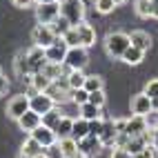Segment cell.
I'll use <instances>...</instances> for the list:
<instances>
[{"instance_id":"1","label":"cell","mask_w":158,"mask_h":158,"mask_svg":"<svg viewBox=\"0 0 158 158\" xmlns=\"http://www.w3.org/2000/svg\"><path fill=\"white\" fill-rule=\"evenodd\" d=\"M131 47L129 34H123V31H111L105 38V49L111 58H123V54Z\"/></svg>"},{"instance_id":"2","label":"cell","mask_w":158,"mask_h":158,"mask_svg":"<svg viewBox=\"0 0 158 158\" xmlns=\"http://www.w3.org/2000/svg\"><path fill=\"white\" fill-rule=\"evenodd\" d=\"M60 16L71 27L80 25L82 18H85V2H80V0H60Z\"/></svg>"},{"instance_id":"3","label":"cell","mask_w":158,"mask_h":158,"mask_svg":"<svg viewBox=\"0 0 158 158\" xmlns=\"http://www.w3.org/2000/svg\"><path fill=\"white\" fill-rule=\"evenodd\" d=\"M87 62H89V54H87L85 47H69L62 65H65L69 71H82L87 67Z\"/></svg>"},{"instance_id":"4","label":"cell","mask_w":158,"mask_h":158,"mask_svg":"<svg viewBox=\"0 0 158 158\" xmlns=\"http://www.w3.org/2000/svg\"><path fill=\"white\" fill-rule=\"evenodd\" d=\"M36 18L38 25H54L60 18V2H49V5H36Z\"/></svg>"},{"instance_id":"5","label":"cell","mask_w":158,"mask_h":158,"mask_svg":"<svg viewBox=\"0 0 158 158\" xmlns=\"http://www.w3.org/2000/svg\"><path fill=\"white\" fill-rule=\"evenodd\" d=\"M29 109L40 114V116H45L51 109H56V102H54L51 96H47V94H34V96H29Z\"/></svg>"},{"instance_id":"6","label":"cell","mask_w":158,"mask_h":158,"mask_svg":"<svg viewBox=\"0 0 158 158\" xmlns=\"http://www.w3.org/2000/svg\"><path fill=\"white\" fill-rule=\"evenodd\" d=\"M29 111V96H25V94H18V96H14L11 100H9L7 105V116L9 118H23V116Z\"/></svg>"},{"instance_id":"7","label":"cell","mask_w":158,"mask_h":158,"mask_svg":"<svg viewBox=\"0 0 158 158\" xmlns=\"http://www.w3.org/2000/svg\"><path fill=\"white\" fill-rule=\"evenodd\" d=\"M67 51H69L67 43H65L62 38H56V43H54V45H49V47L45 49V58H47V62H56V65H62V62H65Z\"/></svg>"},{"instance_id":"8","label":"cell","mask_w":158,"mask_h":158,"mask_svg":"<svg viewBox=\"0 0 158 158\" xmlns=\"http://www.w3.org/2000/svg\"><path fill=\"white\" fill-rule=\"evenodd\" d=\"M31 38H34V45L36 47H43V49H47L49 45H54L56 43V34L51 31V27H47V25H38L34 31H31Z\"/></svg>"},{"instance_id":"9","label":"cell","mask_w":158,"mask_h":158,"mask_svg":"<svg viewBox=\"0 0 158 158\" xmlns=\"http://www.w3.org/2000/svg\"><path fill=\"white\" fill-rule=\"evenodd\" d=\"M31 138H34L43 149H47V147H51V145H56L58 143V136H56V131L54 129H49V127H45V125H40V127L36 129V131H31L29 134Z\"/></svg>"},{"instance_id":"10","label":"cell","mask_w":158,"mask_h":158,"mask_svg":"<svg viewBox=\"0 0 158 158\" xmlns=\"http://www.w3.org/2000/svg\"><path fill=\"white\" fill-rule=\"evenodd\" d=\"M145 131H147V120H145V116H131V118H127V123H125V134H127L129 138L143 136Z\"/></svg>"},{"instance_id":"11","label":"cell","mask_w":158,"mask_h":158,"mask_svg":"<svg viewBox=\"0 0 158 158\" xmlns=\"http://www.w3.org/2000/svg\"><path fill=\"white\" fill-rule=\"evenodd\" d=\"M152 111V98L147 94H136L131 98V116H147Z\"/></svg>"},{"instance_id":"12","label":"cell","mask_w":158,"mask_h":158,"mask_svg":"<svg viewBox=\"0 0 158 158\" xmlns=\"http://www.w3.org/2000/svg\"><path fill=\"white\" fill-rule=\"evenodd\" d=\"M18 125H20V129H23V131H29L31 134V131H36L40 125H43V116L29 109L23 118H18Z\"/></svg>"},{"instance_id":"13","label":"cell","mask_w":158,"mask_h":158,"mask_svg":"<svg viewBox=\"0 0 158 158\" xmlns=\"http://www.w3.org/2000/svg\"><path fill=\"white\" fill-rule=\"evenodd\" d=\"M100 149H102V143H100V138H96V136H87V138L78 140V152L82 156H94Z\"/></svg>"},{"instance_id":"14","label":"cell","mask_w":158,"mask_h":158,"mask_svg":"<svg viewBox=\"0 0 158 158\" xmlns=\"http://www.w3.org/2000/svg\"><path fill=\"white\" fill-rule=\"evenodd\" d=\"M76 29H78V36H80V45L85 47V49L96 43V29H94L89 23H85V20H82L80 25H76Z\"/></svg>"},{"instance_id":"15","label":"cell","mask_w":158,"mask_h":158,"mask_svg":"<svg viewBox=\"0 0 158 158\" xmlns=\"http://www.w3.org/2000/svg\"><path fill=\"white\" fill-rule=\"evenodd\" d=\"M129 40H131V47H136V49H140V51H149V47H152V36L147 34V31H131L129 34Z\"/></svg>"},{"instance_id":"16","label":"cell","mask_w":158,"mask_h":158,"mask_svg":"<svg viewBox=\"0 0 158 158\" xmlns=\"http://www.w3.org/2000/svg\"><path fill=\"white\" fill-rule=\"evenodd\" d=\"M73 120L76 118H69V116H62L60 118V123L56 125V136H58V140H62V138H71V131H73Z\"/></svg>"},{"instance_id":"17","label":"cell","mask_w":158,"mask_h":158,"mask_svg":"<svg viewBox=\"0 0 158 158\" xmlns=\"http://www.w3.org/2000/svg\"><path fill=\"white\" fill-rule=\"evenodd\" d=\"M51 78H47L43 71L40 73H34V76H31V89H34L36 94H47V89L51 87Z\"/></svg>"},{"instance_id":"18","label":"cell","mask_w":158,"mask_h":158,"mask_svg":"<svg viewBox=\"0 0 158 158\" xmlns=\"http://www.w3.org/2000/svg\"><path fill=\"white\" fill-rule=\"evenodd\" d=\"M89 136V120H85V118H78L73 120V131H71V138L73 140H82V138H87Z\"/></svg>"},{"instance_id":"19","label":"cell","mask_w":158,"mask_h":158,"mask_svg":"<svg viewBox=\"0 0 158 158\" xmlns=\"http://www.w3.org/2000/svg\"><path fill=\"white\" fill-rule=\"evenodd\" d=\"M58 147H60V152L65 158H76L80 152H78V140H73V138H62L58 140Z\"/></svg>"},{"instance_id":"20","label":"cell","mask_w":158,"mask_h":158,"mask_svg":"<svg viewBox=\"0 0 158 158\" xmlns=\"http://www.w3.org/2000/svg\"><path fill=\"white\" fill-rule=\"evenodd\" d=\"M45 149H43V147H40L34 138H31V136H29V138L23 143V149H20V156H25V158H34V156H38V154H43Z\"/></svg>"},{"instance_id":"21","label":"cell","mask_w":158,"mask_h":158,"mask_svg":"<svg viewBox=\"0 0 158 158\" xmlns=\"http://www.w3.org/2000/svg\"><path fill=\"white\" fill-rule=\"evenodd\" d=\"M143 58H145V51L136 49V47H129V49L123 54V58H120V60H123V62H127V65H140Z\"/></svg>"},{"instance_id":"22","label":"cell","mask_w":158,"mask_h":158,"mask_svg":"<svg viewBox=\"0 0 158 158\" xmlns=\"http://www.w3.org/2000/svg\"><path fill=\"white\" fill-rule=\"evenodd\" d=\"M85 80H87V76L82 71H67V82H69L71 91L73 89H82L85 87Z\"/></svg>"},{"instance_id":"23","label":"cell","mask_w":158,"mask_h":158,"mask_svg":"<svg viewBox=\"0 0 158 158\" xmlns=\"http://www.w3.org/2000/svg\"><path fill=\"white\" fill-rule=\"evenodd\" d=\"M134 9H136V14H138L140 18H152V14H154V2H152V0H136V2H134Z\"/></svg>"},{"instance_id":"24","label":"cell","mask_w":158,"mask_h":158,"mask_svg":"<svg viewBox=\"0 0 158 158\" xmlns=\"http://www.w3.org/2000/svg\"><path fill=\"white\" fill-rule=\"evenodd\" d=\"M80 118H85V120H96V118H102V114L98 107H94L91 102H85L80 107Z\"/></svg>"},{"instance_id":"25","label":"cell","mask_w":158,"mask_h":158,"mask_svg":"<svg viewBox=\"0 0 158 158\" xmlns=\"http://www.w3.org/2000/svg\"><path fill=\"white\" fill-rule=\"evenodd\" d=\"M62 69H67V67L65 65H56V62H47L45 69H43V73H45L47 78L56 80V78H62Z\"/></svg>"},{"instance_id":"26","label":"cell","mask_w":158,"mask_h":158,"mask_svg":"<svg viewBox=\"0 0 158 158\" xmlns=\"http://www.w3.org/2000/svg\"><path fill=\"white\" fill-rule=\"evenodd\" d=\"M82 89H87L89 94H94V91H102V78L96 76V73H91V76H87L85 87H82Z\"/></svg>"},{"instance_id":"27","label":"cell","mask_w":158,"mask_h":158,"mask_svg":"<svg viewBox=\"0 0 158 158\" xmlns=\"http://www.w3.org/2000/svg\"><path fill=\"white\" fill-rule=\"evenodd\" d=\"M60 118H62V114H60L58 109H51L49 114L43 116V125H45V127H49V129H56V125L60 123Z\"/></svg>"},{"instance_id":"28","label":"cell","mask_w":158,"mask_h":158,"mask_svg":"<svg viewBox=\"0 0 158 158\" xmlns=\"http://www.w3.org/2000/svg\"><path fill=\"white\" fill-rule=\"evenodd\" d=\"M49 27H51V31H54V34H56L58 38H62V36H65V34H67V31L71 29V25H69V23H67V20H65V18H62V16H60V18L56 20V23H54V25H49Z\"/></svg>"},{"instance_id":"29","label":"cell","mask_w":158,"mask_h":158,"mask_svg":"<svg viewBox=\"0 0 158 158\" xmlns=\"http://www.w3.org/2000/svg\"><path fill=\"white\" fill-rule=\"evenodd\" d=\"M71 102L78 105V107H82L85 102H89V91L87 89H73L71 91Z\"/></svg>"},{"instance_id":"30","label":"cell","mask_w":158,"mask_h":158,"mask_svg":"<svg viewBox=\"0 0 158 158\" xmlns=\"http://www.w3.org/2000/svg\"><path fill=\"white\" fill-rule=\"evenodd\" d=\"M62 40L67 43V47H82V45H80V36H78V29H76V27H71V29L67 31V34L62 36Z\"/></svg>"},{"instance_id":"31","label":"cell","mask_w":158,"mask_h":158,"mask_svg":"<svg viewBox=\"0 0 158 158\" xmlns=\"http://www.w3.org/2000/svg\"><path fill=\"white\" fill-rule=\"evenodd\" d=\"M96 2V11L98 14H102V16H107V14H111L114 11V0H94Z\"/></svg>"},{"instance_id":"32","label":"cell","mask_w":158,"mask_h":158,"mask_svg":"<svg viewBox=\"0 0 158 158\" xmlns=\"http://www.w3.org/2000/svg\"><path fill=\"white\" fill-rule=\"evenodd\" d=\"M16 69H18V73H27V76H31V67H29L27 54H20V56H18V60H16Z\"/></svg>"},{"instance_id":"33","label":"cell","mask_w":158,"mask_h":158,"mask_svg":"<svg viewBox=\"0 0 158 158\" xmlns=\"http://www.w3.org/2000/svg\"><path fill=\"white\" fill-rule=\"evenodd\" d=\"M102 127H105V118L89 120V136H96V138H100V134H102Z\"/></svg>"},{"instance_id":"34","label":"cell","mask_w":158,"mask_h":158,"mask_svg":"<svg viewBox=\"0 0 158 158\" xmlns=\"http://www.w3.org/2000/svg\"><path fill=\"white\" fill-rule=\"evenodd\" d=\"M105 91H94V94H89V102L94 105V107H98V109H102L105 107Z\"/></svg>"},{"instance_id":"35","label":"cell","mask_w":158,"mask_h":158,"mask_svg":"<svg viewBox=\"0 0 158 158\" xmlns=\"http://www.w3.org/2000/svg\"><path fill=\"white\" fill-rule=\"evenodd\" d=\"M145 94H147L149 98H158V78H152V80L145 85Z\"/></svg>"},{"instance_id":"36","label":"cell","mask_w":158,"mask_h":158,"mask_svg":"<svg viewBox=\"0 0 158 158\" xmlns=\"http://www.w3.org/2000/svg\"><path fill=\"white\" fill-rule=\"evenodd\" d=\"M134 158H158V152L154 149V145H147L143 152H138Z\"/></svg>"},{"instance_id":"37","label":"cell","mask_w":158,"mask_h":158,"mask_svg":"<svg viewBox=\"0 0 158 158\" xmlns=\"http://www.w3.org/2000/svg\"><path fill=\"white\" fill-rule=\"evenodd\" d=\"M145 120H147V129H158V111H149L145 116Z\"/></svg>"},{"instance_id":"38","label":"cell","mask_w":158,"mask_h":158,"mask_svg":"<svg viewBox=\"0 0 158 158\" xmlns=\"http://www.w3.org/2000/svg\"><path fill=\"white\" fill-rule=\"evenodd\" d=\"M109 158H134L127 149H125V147H114L111 149V156Z\"/></svg>"},{"instance_id":"39","label":"cell","mask_w":158,"mask_h":158,"mask_svg":"<svg viewBox=\"0 0 158 158\" xmlns=\"http://www.w3.org/2000/svg\"><path fill=\"white\" fill-rule=\"evenodd\" d=\"M45 154H47V158H65V156H62V152H60V147H58V143L51 145V147H47Z\"/></svg>"},{"instance_id":"40","label":"cell","mask_w":158,"mask_h":158,"mask_svg":"<svg viewBox=\"0 0 158 158\" xmlns=\"http://www.w3.org/2000/svg\"><path fill=\"white\" fill-rule=\"evenodd\" d=\"M11 5L18 7V9H27V7H34L36 2L34 0H11Z\"/></svg>"},{"instance_id":"41","label":"cell","mask_w":158,"mask_h":158,"mask_svg":"<svg viewBox=\"0 0 158 158\" xmlns=\"http://www.w3.org/2000/svg\"><path fill=\"white\" fill-rule=\"evenodd\" d=\"M7 89H9L7 78H5V76H0V96H2V94H7Z\"/></svg>"},{"instance_id":"42","label":"cell","mask_w":158,"mask_h":158,"mask_svg":"<svg viewBox=\"0 0 158 158\" xmlns=\"http://www.w3.org/2000/svg\"><path fill=\"white\" fill-rule=\"evenodd\" d=\"M36 5H49V2H60V0H34Z\"/></svg>"},{"instance_id":"43","label":"cell","mask_w":158,"mask_h":158,"mask_svg":"<svg viewBox=\"0 0 158 158\" xmlns=\"http://www.w3.org/2000/svg\"><path fill=\"white\" fill-rule=\"evenodd\" d=\"M152 18H158V0H154V14H152Z\"/></svg>"},{"instance_id":"44","label":"cell","mask_w":158,"mask_h":158,"mask_svg":"<svg viewBox=\"0 0 158 158\" xmlns=\"http://www.w3.org/2000/svg\"><path fill=\"white\" fill-rule=\"evenodd\" d=\"M152 111H158V98H152Z\"/></svg>"},{"instance_id":"45","label":"cell","mask_w":158,"mask_h":158,"mask_svg":"<svg viewBox=\"0 0 158 158\" xmlns=\"http://www.w3.org/2000/svg\"><path fill=\"white\" fill-rule=\"evenodd\" d=\"M125 2H127V0H114V5H116V7H120V5H125Z\"/></svg>"},{"instance_id":"46","label":"cell","mask_w":158,"mask_h":158,"mask_svg":"<svg viewBox=\"0 0 158 158\" xmlns=\"http://www.w3.org/2000/svg\"><path fill=\"white\" fill-rule=\"evenodd\" d=\"M34 158H47V154L43 152V154H38V156H34Z\"/></svg>"},{"instance_id":"47","label":"cell","mask_w":158,"mask_h":158,"mask_svg":"<svg viewBox=\"0 0 158 158\" xmlns=\"http://www.w3.org/2000/svg\"><path fill=\"white\" fill-rule=\"evenodd\" d=\"M80 2H87V0H80Z\"/></svg>"},{"instance_id":"48","label":"cell","mask_w":158,"mask_h":158,"mask_svg":"<svg viewBox=\"0 0 158 158\" xmlns=\"http://www.w3.org/2000/svg\"><path fill=\"white\" fill-rule=\"evenodd\" d=\"M0 76H2V69H0Z\"/></svg>"},{"instance_id":"49","label":"cell","mask_w":158,"mask_h":158,"mask_svg":"<svg viewBox=\"0 0 158 158\" xmlns=\"http://www.w3.org/2000/svg\"><path fill=\"white\" fill-rule=\"evenodd\" d=\"M152 2H154V0H152Z\"/></svg>"}]
</instances>
